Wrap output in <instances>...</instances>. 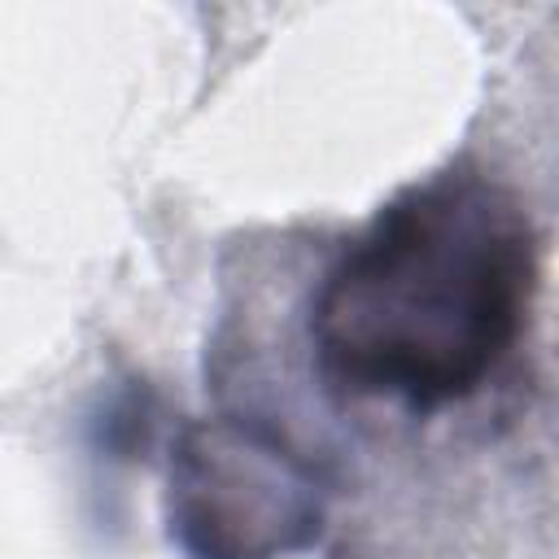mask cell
Returning <instances> with one entry per match:
<instances>
[{"label": "cell", "instance_id": "obj_2", "mask_svg": "<svg viewBox=\"0 0 559 559\" xmlns=\"http://www.w3.org/2000/svg\"><path fill=\"white\" fill-rule=\"evenodd\" d=\"M166 524L188 559H288L323 528V480L266 424L197 419L170 450Z\"/></svg>", "mask_w": 559, "mask_h": 559}, {"label": "cell", "instance_id": "obj_1", "mask_svg": "<svg viewBox=\"0 0 559 559\" xmlns=\"http://www.w3.org/2000/svg\"><path fill=\"white\" fill-rule=\"evenodd\" d=\"M537 275L528 205L489 175L445 170L389 201L323 271L306 328L314 367L341 397L459 406L515 354Z\"/></svg>", "mask_w": 559, "mask_h": 559}]
</instances>
